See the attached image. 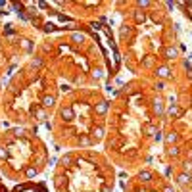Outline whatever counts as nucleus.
<instances>
[{
	"label": "nucleus",
	"mask_w": 192,
	"mask_h": 192,
	"mask_svg": "<svg viewBox=\"0 0 192 192\" xmlns=\"http://www.w3.org/2000/svg\"><path fill=\"white\" fill-rule=\"evenodd\" d=\"M6 158H8V152H6V150H2V148H0V160H6Z\"/></svg>",
	"instance_id": "4be33fe9"
},
{
	"label": "nucleus",
	"mask_w": 192,
	"mask_h": 192,
	"mask_svg": "<svg viewBox=\"0 0 192 192\" xmlns=\"http://www.w3.org/2000/svg\"><path fill=\"white\" fill-rule=\"evenodd\" d=\"M161 192H173V188H171V186H165V188H163Z\"/></svg>",
	"instance_id": "cd10ccee"
},
{
	"label": "nucleus",
	"mask_w": 192,
	"mask_h": 192,
	"mask_svg": "<svg viewBox=\"0 0 192 192\" xmlns=\"http://www.w3.org/2000/svg\"><path fill=\"white\" fill-rule=\"evenodd\" d=\"M165 56L167 58H177V50L175 48H165Z\"/></svg>",
	"instance_id": "1a4fd4ad"
},
{
	"label": "nucleus",
	"mask_w": 192,
	"mask_h": 192,
	"mask_svg": "<svg viewBox=\"0 0 192 192\" xmlns=\"http://www.w3.org/2000/svg\"><path fill=\"white\" fill-rule=\"evenodd\" d=\"M177 134H175V133H169V134H167V137H165V142H167V144H175V142H177Z\"/></svg>",
	"instance_id": "423d86ee"
},
{
	"label": "nucleus",
	"mask_w": 192,
	"mask_h": 192,
	"mask_svg": "<svg viewBox=\"0 0 192 192\" xmlns=\"http://www.w3.org/2000/svg\"><path fill=\"white\" fill-rule=\"evenodd\" d=\"M177 181L181 183V185H186V183L192 181V175H190V173H181V175L177 177Z\"/></svg>",
	"instance_id": "7ed1b4c3"
},
{
	"label": "nucleus",
	"mask_w": 192,
	"mask_h": 192,
	"mask_svg": "<svg viewBox=\"0 0 192 192\" xmlns=\"http://www.w3.org/2000/svg\"><path fill=\"white\" fill-rule=\"evenodd\" d=\"M54 102H56V98L50 96V94H46L42 98V106H46V108H48V106H54Z\"/></svg>",
	"instance_id": "39448f33"
},
{
	"label": "nucleus",
	"mask_w": 192,
	"mask_h": 192,
	"mask_svg": "<svg viewBox=\"0 0 192 192\" xmlns=\"http://www.w3.org/2000/svg\"><path fill=\"white\" fill-rule=\"evenodd\" d=\"M71 161H73V158H71V156H65V158H62V163H64V165H69Z\"/></svg>",
	"instance_id": "a211bd4d"
},
{
	"label": "nucleus",
	"mask_w": 192,
	"mask_h": 192,
	"mask_svg": "<svg viewBox=\"0 0 192 192\" xmlns=\"http://www.w3.org/2000/svg\"><path fill=\"white\" fill-rule=\"evenodd\" d=\"M158 77H163V79H165V77H169L171 75V71H169V67H165V65H163V67H158Z\"/></svg>",
	"instance_id": "20e7f679"
},
{
	"label": "nucleus",
	"mask_w": 192,
	"mask_h": 192,
	"mask_svg": "<svg viewBox=\"0 0 192 192\" xmlns=\"http://www.w3.org/2000/svg\"><path fill=\"white\" fill-rule=\"evenodd\" d=\"M79 144L88 146V144H91V138H88V137H81V138H79Z\"/></svg>",
	"instance_id": "2eb2a0df"
},
{
	"label": "nucleus",
	"mask_w": 192,
	"mask_h": 192,
	"mask_svg": "<svg viewBox=\"0 0 192 192\" xmlns=\"http://www.w3.org/2000/svg\"><path fill=\"white\" fill-rule=\"evenodd\" d=\"M94 77H96V79H100V77H104V71H102V69H96V71H94Z\"/></svg>",
	"instance_id": "aec40b11"
},
{
	"label": "nucleus",
	"mask_w": 192,
	"mask_h": 192,
	"mask_svg": "<svg viewBox=\"0 0 192 192\" xmlns=\"http://www.w3.org/2000/svg\"><path fill=\"white\" fill-rule=\"evenodd\" d=\"M35 175H37V169H35V167H27V169H25V177L27 179H33Z\"/></svg>",
	"instance_id": "6e6552de"
},
{
	"label": "nucleus",
	"mask_w": 192,
	"mask_h": 192,
	"mask_svg": "<svg viewBox=\"0 0 192 192\" xmlns=\"http://www.w3.org/2000/svg\"><path fill=\"white\" fill-rule=\"evenodd\" d=\"M152 64H154V60H152V58H146V60H144V65H146V67H150Z\"/></svg>",
	"instance_id": "b1692460"
},
{
	"label": "nucleus",
	"mask_w": 192,
	"mask_h": 192,
	"mask_svg": "<svg viewBox=\"0 0 192 192\" xmlns=\"http://www.w3.org/2000/svg\"><path fill=\"white\" fill-rule=\"evenodd\" d=\"M138 6H140V8H146V6H150V2H148V0H140V2H138Z\"/></svg>",
	"instance_id": "5701e85b"
},
{
	"label": "nucleus",
	"mask_w": 192,
	"mask_h": 192,
	"mask_svg": "<svg viewBox=\"0 0 192 192\" xmlns=\"http://www.w3.org/2000/svg\"><path fill=\"white\" fill-rule=\"evenodd\" d=\"M154 112H156V113H163V104H161V100H156V102H154Z\"/></svg>",
	"instance_id": "0eeeda50"
},
{
	"label": "nucleus",
	"mask_w": 192,
	"mask_h": 192,
	"mask_svg": "<svg viewBox=\"0 0 192 192\" xmlns=\"http://www.w3.org/2000/svg\"><path fill=\"white\" fill-rule=\"evenodd\" d=\"M177 154H179V148H175V146L169 148V156H177Z\"/></svg>",
	"instance_id": "412c9836"
},
{
	"label": "nucleus",
	"mask_w": 192,
	"mask_h": 192,
	"mask_svg": "<svg viewBox=\"0 0 192 192\" xmlns=\"http://www.w3.org/2000/svg\"><path fill=\"white\" fill-rule=\"evenodd\" d=\"M185 169L186 171H192V161H185Z\"/></svg>",
	"instance_id": "393cba45"
},
{
	"label": "nucleus",
	"mask_w": 192,
	"mask_h": 192,
	"mask_svg": "<svg viewBox=\"0 0 192 192\" xmlns=\"http://www.w3.org/2000/svg\"><path fill=\"white\" fill-rule=\"evenodd\" d=\"M94 112L100 113V115H102V113H106V112H108V102H98V104L94 106Z\"/></svg>",
	"instance_id": "f257e3e1"
},
{
	"label": "nucleus",
	"mask_w": 192,
	"mask_h": 192,
	"mask_svg": "<svg viewBox=\"0 0 192 192\" xmlns=\"http://www.w3.org/2000/svg\"><path fill=\"white\" fill-rule=\"evenodd\" d=\"M21 46L25 48V50H31V42H29V40H23V42H21Z\"/></svg>",
	"instance_id": "6ab92c4d"
},
{
	"label": "nucleus",
	"mask_w": 192,
	"mask_h": 192,
	"mask_svg": "<svg viewBox=\"0 0 192 192\" xmlns=\"http://www.w3.org/2000/svg\"><path fill=\"white\" fill-rule=\"evenodd\" d=\"M62 117H64L65 121H71L73 117H75V113H73L71 108H64V110H62Z\"/></svg>",
	"instance_id": "f03ea898"
},
{
	"label": "nucleus",
	"mask_w": 192,
	"mask_h": 192,
	"mask_svg": "<svg viewBox=\"0 0 192 192\" xmlns=\"http://www.w3.org/2000/svg\"><path fill=\"white\" fill-rule=\"evenodd\" d=\"M152 177H154V175L150 173V171H142V173H140V179H142V181H152Z\"/></svg>",
	"instance_id": "9d476101"
},
{
	"label": "nucleus",
	"mask_w": 192,
	"mask_h": 192,
	"mask_svg": "<svg viewBox=\"0 0 192 192\" xmlns=\"http://www.w3.org/2000/svg\"><path fill=\"white\" fill-rule=\"evenodd\" d=\"M71 39L75 40V42H81V40H85V35H83V33H73Z\"/></svg>",
	"instance_id": "9b49d317"
},
{
	"label": "nucleus",
	"mask_w": 192,
	"mask_h": 192,
	"mask_svg": "<svg viewBox=\"0 0 192 192\" xmlns=\"http://www.w3.org/2000/svg\"><path fill=\"white\" fill-rule=\"evenodd\" d=\"M134 19H137L138 23L144 21V14H142V12H134Z\"/></svg>",
	"instance_id": "dca6fc26"
},
{
	"label": "nucleus",
	"mask_w": 192,
	"mask_h": 192,
	"mask_svg": "<svg viewBox=\"0 0 192 192\" xmlns=\"http://www.w3.org/2000/svg\"><path fill=\"white\" fill-rule=\"evenodd\" d=\"M40 64H42V60H39V58L33 60V65H40Z\"/></svg>",
	"instance_id": "a878e982"
},
{
	"label": "nucleus",
	"mask_w": 192,
	"mask_h": 192,
	"mask_svg": "<svg viewBox=\"0 0 192 192\" xmlns=\"http://www.w3.org/2000/svg\"><path fill=\"white\" fill-rule=\"evenodd\" d=\"M102 192H112V188L110 186H102Z\"/></svg>",
	"instance_id": "bb28decb"
},
{
	"label": "nucleus",
	"mask_w": 192,
	"mask_h": 192,
	"mask_svg": "<svg viewBox=\"0 0 192 192\" xmlns=\"http://www.w3.org/2000/svg\"><path fill=\"white\" fill-rule=\"evenodd\" d=\"M144 131H146L148 134H154V137H156V133H158V129H156V127H152V125H146Z\"/></svg>",
	"instance_id": "ddd939ff"
},
{
	"label": "nucleus",
	"mask_w": 192,
	"mask_h": 192,
	"mask_svg": "<svg viewBox=\"0 0 192 192\" xmlns=\"http://www.w3.org/2000/svg\"><path fill=\"white\" fill-rule=\"evenodd\" d=\"M92 134H94L96 138H102V134H104V129H102V127H94V131H92Z\"/></svg>",
	"instance_id": "f8f14e48"
},
{
	"label": "nucleus",
	"mask_w": 192,
	"mask_h": 192,
	"mask_svg": "<svg viewBox=\"0 0 192 192\" xmlns=\"http://www.w3.org/2000/svg\"><path fill=\"white\" fill-rule=\"evenodd\" d=\"M169 115H181V110H179L177 106H171L169 108Z\"/></svg>",
	"instance_id": "4468645a"
},
{
	"label": "nucleus",
	"mask_w": 192,
	"mask_h": 192,
	"mask_svg": "<svg viewBox=\"0 0 192 192\" xmlns=\"http://www.w3.org/2000/svg\"><path fill=\"white\" fill-rule=\"evenodd\" d=\"M35 115L39 117V119H46V113H44L42 110H37V112H35Z\"/></svg>",
	"instance_id": "f3484780"
}]
</instances>
